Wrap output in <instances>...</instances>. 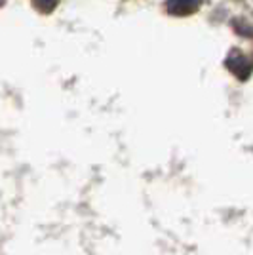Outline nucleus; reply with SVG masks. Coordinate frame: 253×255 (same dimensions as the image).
<instances>
[{"label": "nucleus", "instance_id": "1", "mask_svg": "<svg viewBox=\"0 0 253 255\" xmlns=\"http://www.w3.org/2000/svg\"><path fill=\"white\" fill-rule=\"evenodd\" d=\"M225 65H227V69L231 71L232 75H236L238 78H242V80H246L248 76L252 75V71H253L252 61H250V59L240 52H232L231 55L227 57Z\"/></svg>", "mask_w": 253, "mask_h": 255}, {"label": "nucleus", "instance_id": "2", "mask_svg": "<svg viewBox=\"0 0 253 255\" xmlns=\"http://www.w3.org/2000/svg\"><path fill=\"white\" fill-rule=\"evenodd\" d=\"M198 8H200V0H168L166 2L168 13L175 15V17L192 15L194 11H198Z\"/></svg>", "mask_w": 253, "mask_h": 255}, {"label": "nucleus", "instance_id": "4", "mask_svg": "<svg viewBox=\"0 0 253 255\" xmlns=\"http://www.w3.org/2000/svg\"><path fill=\"white\" fill-rule=\"evenodd\" d=\"M2 4H4V0H0V6H2Z\"/></svg>", "mask_w": 253, "mask_h": 255}, {"label": "nucleus", "instance_id": "3", "mask_svg": "<svg viewBox=\"0 0 253 255\" xmlns=\"http://www.w3.org/2000/svg\"><path fill=\"white\" fill-rule=\"evenodd\" d=\"M57 6V0H34V8L42 13H50Z\"/></svg>", "mask_w": 253, "mask_h": 255}]
</instances>
